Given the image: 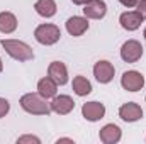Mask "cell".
<instances>
[{
    "label": "cell",
    "instance_id": "obj_1",
    "mask_svg": "<svg viewBox=\"0 0 146 144\" xmlns=\"http://www.w3.org/2000/svg\"><path fill=\"white\" fill-rule=\"evenodd\" d=\"M0 44L7 51V54L10 58H14L15 61L26 63V61H31L34 58L33 48L29 44H26L24 41H19V39H2Z\"/></svg>",
    "mask_w": 146,
    "mask_h": 144
},
{
    "label": "cell",
    "instance_id": "obj_2",
    "mask_svg": "<svg viewBox=\"0 0 146 144\" xmlns=\"http://www.w3.org/2000/svg\"><path fill=\"white\" fill-rule=\"evenodd\" d=\"M19 104L26 112H29L33 115H49L51 114V105L39 93H26V95H22Z\"/></svg>",
    "mask_w": 146,
    "mask_h": 144
},
{
    "label": "cell",
    "instance_id": "obj_3",
    "mask_svg": "<svg viewBox=\"0 0 146 144\" xmlns=\"http://www.w3.org/2000/svg\"><path fill=\"white\" fill-rule=\"evenodd\" d=\"M34 37H36V41L39 44L53 46V44H56L60 41L61 31L54 24H41V26H37L36 31H34Z\"/></svg>",
    "mask_w": 146,
    "mask_h": 144
},
{
    "label": "cell",
    "instance_id": "obj_4",
    "mask_svg": "<svg viewBox=\"0 0 146 144\" xmlns=\"http://www.w3.org/2000/svg\"><path fill=\"white\" fill-rule=\"evenodd\" d=\"M143 56V46L136 39H129L121 46V58L126 63H136Z\"/></svg>",
    "mask_w": 146,
    "mask_h": 144
},
{
    "label": "cell",
    "instance_id": "obj_5",
    "mask_svg": "<svg viewBox=\"0 0 146 144\" xmlns=\"http://www.w3.org/2000/svg\"><path fill=\"white\" fill-rule=\"evenodd\" d=\"M121 85L127 92H139L145 87V76L139 71H136V70L126 71L121 76Z\"/></svg>",
    "mask_w": 146,
    "mask_h": 144
},
{
    "label": "cell",
    "instance_id": "obj_6",
    "mask_svg": "<svg viewBox=\"0 0 146 144\" xmlns=\"http://www.w3.org/2000/svg\"><path fill=\"white\" fill-rule=\"evenodd\" d=\"M114 73H115L114 65L109 63V61H106V59L97 61V63H95V66H94V76H95V80H97L99 83H104V85L112 81Z\"/></svg>",
    "mask_w": 146,
    "mask_h": 144
},
{
    "label": "cell",
    "instance_id": "obj_7",
    "mask_svg": "<svg viewBox=\"0 0 146 144\" xmlns=\"http://www.w3.org/2000/svg\"><path fill=\"white\" fill-rule=\"evenodd\" d=\"M82 115L88 120V122H97L100 119H104L106 115V107L100 102H87L82 105Z\"/></svg>",
    "mask_w": 146,
    "mask_h": 144
},
{
    "label": "cell",
    "instance_id": "obj_8",
    "mask_svg": "<svg viewBox=\"0 0 146 144\" xmlns=\"http://www.w3.org/2000/svg\"><path fill=\"white\" fill-rule=\"evenodd\" d=\"M143 17H141V14L139 12H136V10H127V12H122L121 14V17H119V22H121V27L122 29H126V31H136V29H139L141 27V24H143Z\"/></svg>",
    "mask_w": 146,
    "mask_h": 144
},
{
    "label": "cell",
    "instance_id": "obj_9",
    "mask_svg": "<svg viewBox=\"0 0 146 144\" xmlns=\"http://www.w3.org/2000/svg\"><path fill=\"white\" fill-rule=\"evenodd\" d=\"M83 14L87 19H104L107 14V3L104 0H90L83 5Z\"/></svg>",
    "mask_w": 146,
    "mask_h": 144
},
{
    "label": "cell",
    "instance_id": "obj_10",
    "mask_svg": "<svg viewBox=\"0 0 146 144\" xmlns=\"http://www.w3.org/2000/svg\"><path fill=\"white\" fill-rule=\"evenodd\" d=\"M49 105H51V112L58 115H66L75 108V102L70 95H56L53 97V102Z\"/></svg>",
    "mask_w": 146,
    "mask_h": 144
},
{
    "label": "cell",
    "instance_id": "obj_11",
    "mask_svg": "<svg viewBox=\"0 0 146 144\" xmlns=\"http://www.w3.org/2000/svg\"><path fill=\"white\" fill-rule=\"evenodd\" d=\"M48 76L53 78L58 85H66L68 83V70L66 65L61 61H53L48 66Z\"/></svg>",
    "mask_w": 146,
    "mask_h": 144
},
{
    "label": "cell",
    "instance_id": "obj_12",
    "mask_svg": "<svg viewBox=\"0 0 146 144\" xmlns=\"http://www.w3.org/2000/svg\"><path fill=\"white\" fill-rule=\"evenodd\" d=\"M119 117L124 122H136V120H139L143 117V108L139 107L138 104H134V102H127V104L121 105Z\"/></svg>",
    "mask_w": 146,
    "mask_h": 144
},
{
    "label": "cell",
    "instance_id": "obj_13",
    "mask_svg": "<svg viewBox=\"0 0 146 144\" xmlns=\"http://www.w3.org/2000/svg\"><path fill=\"white\" fill-rule=\"evenodd\" d=\"M66 31L73 37H78L85 34L88 31V20L87 17H80V15H73L66 20Z\"/></svg>",
    "mask_w": 146,
    "mask_h": 144
},
{
    "label": "cell",
    "instance_id": "obj_14",
    "mask_svg": "<svg viewBox=\"0 0 146 144\" xmlns=\"http://www.w3.org/2000/svg\"><path fill=\"white\" fill-rule=\"evenodd\" d=\"M99 137H100V141L104 144H115V143L121 141L122 131H121V127L115 126V124H107V126H104V127L100 129Z\"/></svg>",
    "mask_w": 146,
    "mask_h": 144
},
{
    "label": "cell",
    "instance_id": "obj_15",
    "mask_svg": "<svg viewBox=\"0 0 146 144\" xmlns=\"http://www.w3.org/2000/svg\"><path fill=\"white\" fill-rule=\"evenodd\" d=\"M56 92H58V83L49 78V76H44L37 81V93L42 97V98H53L56 97Z\"/></svg>",
    "mask_w": 146,
    "mask_h": 144
},
{
    "label": "cell",
    "instance_id": "obj_16",
    "mask_svg": "<svg viewBox=\"0 0 146 144\" xmlns=\"http://www.w3.org/2000/svg\"><path fill=\"white\" fill-rule=\"evenodd\" d=\"M17 29V17L12 12H0V32L12 34Z\"/></svg>",
    "mask_w": 146,
    "mask_h": 144
},
{
    "label": "cell",
    "instance_id": "obj_17",
    "mask_svg": "<svg viewBox=\"0 0 146 144\" xmlns=\"http://www.w3.org/2000/svg\"><path fill=\"white\" fill-rule=\"evenodd\" d=\"M56 9L58 7H56L54 0H37L36 3H34V10L41 17H46V19L53 17L56 14Z\"/></svg>",
    "mask_w": 146,
    "mask_h": 144
},
{
    "label": "cell",
    "instance_id": "obj_18",
    "mask_svg": "<svg viewBox=\"0 0 146 144\" xmlns=\"http://www.w3.org/2000/svg\"><path fill=\"white\" fill-rule=\"evenodd\" d=\"M72 88H73V92H75L78 97H87V95L92 92V83H90L85 76L78 75V76L73 78Z\"/></svg>",
    "mask_w": 146,
    "mask_h": 144
},
{
    "label": "cell",
    "instance_id": "obj_19",
    "mask_svg": "<svg viewBox=\"0 0 146 144\" xmlns=\"http://www.w3.org/2000/svg\"><path fill=\"white\" fill-rule=\"evenodd\" d=\"M9 110H10V104H9V100L0 97V119L5 117V115L9 114Z\"/></svg>",
    "mask_w": 146,
    "mask_h": 144
},
{
    "label": "cell",
    "instance_id": "obj_20",
    "mask_svg": "<svg viewBox=\"0 0 146 144\" xmlns=\"http://www.w3.org/2000/svg\"><path fill=\"white\" fill-rule=\"evenodd\" d=\"M24 143L39 144V143H41V139H39V137H36V136H31V134H27V136H22V137H19V139H17V144H24Z\"/></svg>",
    "mask_w": 146,
    "mask_h": 144
},
{
    "label": "cell",
    "instance_id": "obj_21",
    "mask_svg": "<svg viewBox=\"0 0 146 144\" xmlns=\"http://www.w3.org/2000/svg\"><path fill=\"white\" fill-rule=\"evenodd\" d=\"M136 12H139L141 17L146 19V0H139V2H138V5H136Z\"/></svg>",
    "mask_w": 146,
    "mask_h": 144
},
{
    "label": "cell",
    "instance_id": "obj_22",
    "mask_svg": "<svg viewBox=\"0 0 146 144\" xmlns=\"http://www.w3.org/2000/svg\"><path fill=\"white\" fill-rule=\"evenodd\" d=\"M119 2H121V5H124V7H127V9H133V7L138 5L139 0H119Z\"/></svg>",
    "mask_w": 146,
    "mask_h": 144
},
{
    "label": "cell",
    "instance_id": "obj_23",
    "mask_svg": "<svg viewBox=\"0 0 146 144\" xmlns=\"http://www.w3.org/2000/svg\"><path fill=\"white\" fill-rule=\"evenodd\" d=\"M72 2L75 3V5H85V3L90 2V0H72Z\"/></svg>",
    "mask_w": 146,
    "mask_h": 144
},
{
    "label": "cell",
    "instance_id": "obj_24",
    "mask_svg": "<svg viewBox=\"0 0 146 144\" xmlns=\"http://www.w3.org/2000/svg\"><path fill=\"white\" fill-rule=\"evenodd\" d=\"M58 143H73V139H68V137H61V139H58Z\"/></svg>",
    "mask_w": 146,
    "mask_h": 144
},
{
    "label": "cell",
    "instance_id": "obj_25",
    "mask_svg": "<svg viewBox=\"0 0 146 144\" xmlns=\"http://www.w3.org/2000/svg\"><path fill=\"white\" fill-rule=\"evenodd\" d=\"M2 70H3V63H2V58H0V73H2Z\"/></svg>",
    "mask_w": 146,
    "mask_h": 144
},
{
    "label": "cell",
    "instance_id": "obj_26",
    "mask_svg": "<svg viewBox=\"0 0 146 144\" xmlns=\"http://www.w3.org/2000/svg\"><path fill=\"white\" fill-rule=\"evenodd\" d=\"M143 36H145V39H146V27H145V31H143Z\"/></svg>",
    "mask_w": 146,
    "mask_h": 144
}]
</instances>
